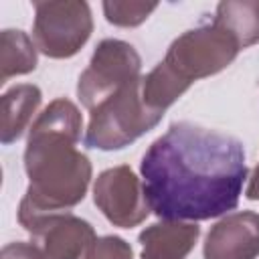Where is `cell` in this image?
Segmentation results:
<instances>
[{
  "label": "cell",
  "mask_w": 259,
  "mask_h": 259,
  "mask_svg": "<svg viewBox=\"0 0 259 259\" xmlns=\"http://www.w3.org/2000/svg\"><path fill=\"white\" fill-rule=\"evenodd\" d=\"M219 26L235 36L241 49L259 42V2L257 0H227L219 2L214 18Z\"/></svg>",
  "instance_id": "cell-12"
},
{
  "label": "cell",
  "mask_w": 259,
  "mask_h": 259,
  "mask_svg": "<svg viewBox=\"0 0 259 259\" xmlns=\"http://www.w3.org/2000/svg\"><path fill=\"white\" fill-rule=\"evenodd\" d=\"M93 32L91 8L79 0L34 2L32 38L51 59H69L81 51Z\"/></svg>",
  "instance_id": "cell-5"
},
{
  "label": "cell",
  "mask_w": 259,
  "mask_h": 259,
  "mask_svg": "<svg viewBox=\"0 0 259 259\" xmlns=\"http://www.w3.org/2000/svg\"><path fill=\"white\" fill-rule=\"evenodd\" d=\"M150 210L162 221H208L237 208L247 180L243 142L190 121L172 123L140 162Z\"/></svg>",
  "instance_id": "cell-1"
},
{
  "label": "cell",
  "mask_w": 259,
  "mask_h": 259,
  "mask_svg": "<svg viewBox=\"0 0 259 259\" xmlns=\"http://www.w3.org/2000/svg\"><path fill=\"white\" fill-rule=\"evenodd\" d=\"M156 8V2H103V14L107 22L123 28L142 24Z\"/></svg>",
  "instance_id": "cell-14"
},
{
  "label": "cell",
  "mask_w": 259,
  "mask_h": 259,
  "mask_svg": "<svg viewBox=\"0 0 259 259\" xmlns=\"http://www.w3.org/2000/svg\"><path fill=\"white\" fill-rule=\"evenodd\" d=\"M83 117L79 107L59 97L51 101L28 127L24 170L28 188L18 206L59 212L79 204L91 182V162L77 150Z\"/></svg>",
  "instance_id": "cell-2"
},
{
  "label": "cell",
  "mask_w": 259,
  "mask_h": 259,
  "mask_svg": "<svg viewBox=\"0 0 259 259\" xmlns=\"http://www.w3.org/2000/svg\"><path fill=\"white\" fill-rule=\"evenodd\" d=\"M85 259H134V251L125 239L117 235H105L95 239V243L85 253Z\"/></svg>",
  "instance_id": "cell-15"
},
{
  "label": "cell",
  "mask_w": 259,
  "mask_h": 259,
  "mask_svg": "<svg viewBox=\"0 0 259 259\" xmlns=\"http://www.w3.org/2000/svg\"><path fill=\"white\" fill-rule=\"evenodd\" d=\"M93 202L111 225L121 229L138 227L150 214L142 180L125 164L107 168L95 178Z\"/></svg>",
  "instance_id": "cell-8"
},
{
  "label": "cell",
  "mask_w": 259,
  "mask_h": 259,
  "mask_svg": "<svg viewBox=\"0 0 259 259\" xmlns=\"http://www.w3.org/2000/svg\"><path fill=\"white\" fill-rule=\"evenodd\" d=\"M204 259H255L259 257V212L239 210L214 223L204 239Z\"/></svg>",
  "instance_id": "cell-9"
},
{
  "label": "cell",
  "mask_w": 259,
  "mask_h": 259,
  "mask_svg": "<svg viewBox=\"0 0 259 259\" xmlns=\"http://www.w3.org/2000/svg\"><path fill=\"white\" fill-rule=\"evenodd\" d=\"M245 196L249 200H259V164L253 172V176L249 178V184H247V190H245Z\"/></svg>",
  "instance_id": "cell-17"
},
{
  "label": "cell",
  "mask_w": 259,
  "mask_h": 259,
  "mask_svg": "<svg viewBox=\"0 0 259 259\" xmlns=\"http://www.w3.org/2000/svg\"><path fill=\"white\" fill-rule=\"evenodd\" d=\"M42 101V93L32 83H20L10 87L2 95V127L0 142L4 146L14 144L28 127L32 115Z\"/></svg>",
  "instance_id": "cell-11"
},
{
  "label": "cell",
  "mask_w": 259,
  "mask_h": 259,
  "mask_svg": "<svg viewBox=\"0 0 259 259\" xmlns=\"http://www.w3.org/2000/svg\"><path fill=\"white\" fill-rule=\"evenodd\" d=\"M164 113L154 111L142 97V79L121 87L89 111L85 146L93 150H121L154 130Z\"/></svg>",
  "instance_id": "cell-3"
},
{
  "label": "cell",
  "mask_w": 259,
  "mask_h": 259,
  "mask_svg": "<svg viewBox=\"0 0 259 259\" xmlns=\"http://www.w3.org/2000/svg\"><path fill=\"white\" fill-rule=\"evenodd\" d=\"M241 47L231 32L214 20L194 26L172 40L162 65L186 87L194 81L217 75L239 55Z\"/></svg>",
  "instance_id": "cell-4"
},
{
  "label": "cell",
  "mask_w": 259,
  "mask_h": 259,
  "mask_svg": "<svg viewBox=\"0 0 259 259\" xmlns=\"http://www.w3.org/2000/svg\"><path fill=\"white\" fill-rule=\"evenodd\" d=\"M0 259H47L34 241H14L2 247Z\"/></svg>",
  "instance_id": "cell-16"
},
{
  "label": "cell",
  "mask_w": 259,
  "mask_h": 259,
  "mask_svg": "<svg viewBox=\"0 0 259 259\" xmlns=\"http://www.w3.org/2000/svg\"><path fill=\"white\" fill-rule=\"evenodd\" d=\"M36 63V45L24 30L4 28L0 32V83L34 71Z\"/></svg>",
  "instance_id": "cell-13"
},
{
  "label": "cell",
  "mask_w": 259,
  "mask_h": 259,
  "mask_svg": "<svg viewBox=\"0 0 259 259\" xmlns=\"http://www.w3.org/2000/svg\"><path fill=\"white\" fill-rule=\"evenodd\" d=\"M200 227L186 221H162L140 233L142 259H184L196 245Z\"/></svg>",
  "instance_id": "cell-10"
},
{
  "label": "cell",
  "mask_w": 259,
  "mask_h": 259,
  "mask_svg": "<svg viewBox=\"0 0 259 259\" xmlns=\"http://www.w3.org/2000/svg\"><path fill=\"white\" fill-rule=\"evenodd\" d=\"M142 59L138 51L119 38H103L89 61V67L79 75L77 97L89 111L111 97L121 87L142 79Z\"/></svg>",
  "instance_id": "cell-6"
},
{
  "label": "cell",
  "mask_w": 259,
  "mask_h": 259,
  "mask_svg": "<svg viewBox=\"0 0 259 259\" xmlns=\"http://www.w3.org/2000/svg\"><path fill=\"white\" fill-rule=\"evenodd\" d=\"M18 223L47 259H81L97 239L91 223L69 210L40 212L18 206Z\"/></svg>",
  "instance_id": "cell-7"
}]
</instances>
